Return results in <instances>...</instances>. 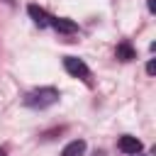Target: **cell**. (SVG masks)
Segmentation results:
<instances>
[{"mask_svg":"<svg viewBox=\"0 0 156 156\" xmlns=\"http://www.w3.org/2000/svg\"><path fill=\"white\" fill-rule=\"evenodd\" d=\"M117 146H119V151H124V154H139L141 151V141L136 139V136H129V134H124V136H119V141H117Z\"/></svg>","mask_w":156,"mask_h":156,"instance_id":"3957f363","label":"cell"},{"mask_svg":"<svg viewBox=\"0 0 156 156\" xmlns=\"http://www.w3.org/2000/svg\"><path fill=\"white\" fill-rule=\"evenodd\" d=\"M49 24H51L56 32H66V34H71V32H76V29H78V24H76L73 20H66V17H51V20H49Z\"/></svg>","mask_w":156,"mask_h":156,"instance_id":"277c9868","label":"cell"},{"mask_svg":"<svg viewBox=\"0 0 156 156\" xmlns=\"http://www.w3.org/2000/svg\"><path fill=\"white\" fill-rule=\"evenodd\" d=\"M134 156H136V154H134Z\"/></svg>","mask_w":156,"mask_h":156,"instance_id":"30bf717a","label":"cell"},{"mask_svg":"<svg viewBox=\"0 0 156 156\" xmlns=\"http://www.w3.org/2000/svg\"><path fill=\"white\" fill-rule=\"evenodd\" d=\"M27 12H29V17H32L39 27H46V24H49V20H51V17L46 15V10H41L39 5H29V7H27Z\"/></svg>","mask_w":156,"mask_h":156,"instance_id":"8992f818","label":"cell"},{"mask_svg":"<svg viewBox=\"0 0 156 156\" xmlns=\"http://www.w3.org/2000/svg\"><path fill=\"white\" fill-rule=\"evenodd\" d=\"M117 58H122V61H132V58H136V51H134L127 41H122V44H117Z\"/></svg>","mask_w":156,"mask_h":156,"instance_id":"52a82bcc","label":"cell"},{"mask_svg":"<svg viewBox=\"0 0 156 156\" xmlns=\"http://www.w3.org/2000/svg\"><path fill=\"white\" fill-rule=\"evenodd\" d=\"M149 10H151V12L156 10V0H149Z\"/></svg>","mask_w":156,"mask_h":156,"instance_id":"9c48e42d","label":"cell"},{"mask_svg":"<svg viewBox=\"0 0 156 156\" xmlns=\"http://www.w3.org/2000/svg\"><path fill=\"white\" fill-rule=\"evenodd\" d=\"M146 73H149V76H154V73H156V63H154V61H149V63H146Z\"/></svg>","mask_w":156,"mask_h":156,"instance_id":"ba28073f","label":"cell"},{"mask_svg":"<svg viewBox=\"0 0 156 156\" xmlns=\"http://www.w3.org/2000/svg\"><path fill=\"white\" fill-rule=\"evenodd\" d=\"M61 156H85V141L83 139H73L71 144L63 146Z\"/></svg>","mask_w":156,"mask_h":156,"instance_id":"5b68a950","label":"cell"},{"mask_svg":"<svg viewBox=\"0 0 156 156\" xmlns=\"http://www.w3.org/2000/svg\"><path fill=\"white\" fill-rule=\"evenodd\" d=\"M56 102H58V90L56 88H37V90L24 95V105L34 107V110H44V107H51Z\"/></svg>","mask_w":156,"mask_h":156,"instance_id":"6da1fadb","label":"cell"},{"mask_svg":"<svg viewBox=\"0 0 156 156\" xmlns=\"http://www.w3.org/2000/svg\"><path fill=\"white\" fill-rule=\"evenodd\" d=\"M63 68H66V73H71V76H76V78H85V76H88L85 61H83V58H76V56H66V58H63Z\"/></svg>","mask_w":156,"mask_h":156,"instance_id":"7a4b0ae2","label":"cell"}]
</instances>
